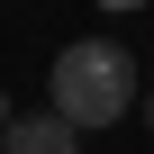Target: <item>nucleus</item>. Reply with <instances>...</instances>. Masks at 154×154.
Segmentation results:
<instances>
[{"instance_id":"nucleus-1","label":"nucleus","mask_w":154,"mask_h":154,"mask_svg":"<svg viewBox=\"0 0 154 154\" xmlns=\"http://www.w3.org/2000/svg\"><path fill=\"white\" fill-rule=\"evenodd\" d=\"M136 54L118 45V36H72L63 54H54V118L63 127H118V118H136Z\"/></svg>"},{"instance_id":"nucleus-2","label":"nucleus","mask_w":154,"mask_h":154,"mask_svg":"<svg viewBox=\"0 0 154 154\" xmlns=\"http://www.w3.org/2000/svg\"><path fill=\"white\" fill-rule=\"evenodd\" d=\"M0 154H82V127H63L54 109H36V118H9Z\"/></svg>"},{"instance_id":"nucleus-3","label":"nucleus","mask_w":154,"mask_h":154,"mask_svg":"<svg viewBox=\"0 0 154 154\" xmlns=\"http://www.w3.org/2000/svg\"><path fill=\"white\" fill-rule=\"evenodd\" d=\"M136 118H145V127H154V91H145V100H136Z\"/></svg>"},{"instance_id":"nucleus-4","label":"nucleus","mask_w":154,"mask_h":154,"mask_svg":"<svg viewBox=\"0 0 154 154\" xmlns=\"http://www.w3.org/2000/svg\"><path fill=\"white\" fill-rule=\"evenodd\" d=\"M0 136H9V91H0Z\"/></svg>"},{"instance_id":"nucleus-5","label":"nucleus","mask_w":154,"mask_h":154,"mask_svg":"<svg viewBox=\"0 0 154 154\" xmlns=\"http://www.w3.org/2000/svg\"><path fill=\"white\" fill-rule=\"evenodd\" d=\"M100 9H145V0H100Z\"/></svg>"}]
</instances>
